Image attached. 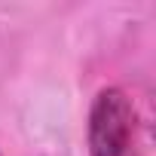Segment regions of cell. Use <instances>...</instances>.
Listing matches in <instances>:
<instances>
[{"label": "cell", "mask_w": 156, "mask_h": 156, "mask_svg": "<svg viewBox=\"0 0 156 156\" xmlns=\"http://www.w3.org/2000/svg\"><path fill=\"white\" fill-rule=\"evenodd\" d=\"M89 156H147L144 126L135 101L119 86H104L89 107Z\"/></svg>", "instance_id": "6da1fadb"}, {"label": "cell", "mask_w": 156, "mask_h": 156, "mask_svg": "<svg viewBox=\"0 0 156 156\" xmlns=\"http://www.w3.org/2000/svg\"><path fill=\"white\" fill-rule=\"evenodd\" d=\"M0 156H3V153H0Z\"/></svg>", "instance_id": "7a4b0ae2"}]
</instances>
